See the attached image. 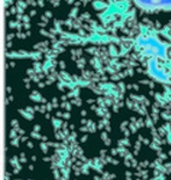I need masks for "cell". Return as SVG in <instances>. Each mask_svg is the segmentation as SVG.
Here are the masks:
<instances>
[{"label": "cell", "mask_w": 171, "mask_h": 180, "mask_svg": "<svg viewBox=\"0 0 171 180\" xmlns=\"http://www.w3.org/2000/svg\"><path fill=\"white\" fill-rule=\"evenodd\" d=\"M142 9H171V0H135Z\"/></svg>", "instance_id": "cell-1"}]
</instances>
